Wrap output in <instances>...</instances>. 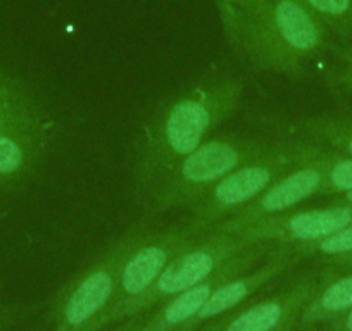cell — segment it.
<instances>
[{"label": "cell", "instance_id": "1", "mask_svg": "<svg viewBox=\"0 0 352 331\" xmlns=\"http://www.w3.org/2000/svg\"><path fill=\"white\" fill-rule=\"evenodd\" d=\"M242 95L240 78L214 74L162 104L135 140L131 176L138 197L233 116Z\"/></svg>", "mask_w": 352, "mask_h": 331}, {"label": "cell", "instance_id": "2", "mask_svg": "<svg viewBox=\"0 0 352 331\" xmlns=\"http://www.w3.org/2000/svg\"><path fill=\"white\" fill-rule=\"evenodd\" d=\"M328 36L302 0H270L261 14L240 19L228 40L256 69L300 76L327 49Z\"/></svg>", "mask_w": 352, "mask_h": 331}, {"label": "cell", "instance_id": "3", "mask_svg": "<svg viewBox=\"0 0 352 331\" xmlns=\"http://www.w3.org/2000/svg\"><path fill=\"white\" fill-rule=\"evenodd\" d=\"M270 147V141L245 135H218L204 140L142 195V205L151 214L192 209L226 174Z\"/></svg>", "mask_w": 352, "mask_h": 331}, {"label": "cell", "instance_id": "4", "mask_svg": "<svg viewBox=\"0 0 352 331\" xmlns=\"http://www.w3.org/2000/svg\"><path fill=\"white\" fill-rule=\"evenodd\" d=\"M302 140L276 141L266 152L243 162L219 180L194 207L185 225L202 236L256 201L273 181L302 161Z\"/></svg>", "mask_w": 352, "mask_h": 331}, {"label": "cell", "instance_id": "5", "mask_svg": "<svg viewBox=\"0 0 352 331\" xmlns=\"http://www.w3.org/2000/svg\"><path fill=\"white\" fill-rule=\"evenodd\" d=\"M247 243L235 233L228 231L225 226L218 225L206 235L199 236L195 242L185 247L180 254L176 255L168 268L162 271L157 282L151 290L144 293L140 299L130 304L131 309L145 306L151 300L175 297L192 286L199 285L212 275L225 261L232 255L245 249Z\"/></svg>", "mask_w": 352, "mask_h": 331}, {"label": "cell", "instance_id": "6", "mask_svg": "<svg viewBox=\"0 0 352 331\" xmlns=\"http://www.w3.org/2000/svg\"><path fill=\"white\" fill-rule=\"evenodd\" d=\"M147 222L128 228L99 262L80 276L60 304V319L67 328H80L92 321L109 304L120 286L121 269L133 247L151 229Z\"/></svg>", "mask_w": 352, "mask_h": 331}, {"label": "cell", "instance_id": "7", "mask_svg": "<svg viewBox=\"0 0 352 331\" xmlns=\"http://www.w3.org/2000/svg\"><path fill=\"white\" fill-rule=\"evenodd\" d=\"M349 225H352V204L331 202L324 207L287 211L283 214L270 216L232 233L247 243L304 245L331 235Z\"/></svg>", "mask_w": 352, "mask_h": 331}, {"label": "cell", "instance_id": "8", "mask_svg": "<svg viewBox=\"0 0 352 331\" xmlns=\"http://www.w3.org/2000/svg\"><path fill=\"white\" fill-rule=\"evenodd\" d=\"M197 238L199 236L194 235L187 225L148 229L144 238L128 254L121 269V297L128 302L140 299L147 290L154 286L169 262Z\"/></svg>", "mask_w": 352, "mask_h": 331}, {"label": "cell", "instance_id": "9", "mask_svg": "<svg viewBox=\"0 0 352 331\" xmlns=\"http://www.w3.org/2000/svg\"><path fill=\"white\" fill-rule=\"evenodd\" d=\"M302 161L299 164L294 166L292 170L282 174L276 181H273L256 201H252L242 211L219 225L225 226L228 231H235V229L259 221V219L292 211L307 198L320 195L324 181L323 171L311 155L309 141L302 140Z\"/></svg>", "mask_w": 352, "mask_h": 331}, {"label": "cell", "instance_id": "10", "mask_svg": "<svg viewBox=\"0 0 352 331\" xmlns=\"http://www.w3.org/2000/svg\"><path fill=\"white\" fill-rule=\"evenodd\" d=\"M49 131L0 128V185L25 180L47 150Z\"/></svg>", "mask_w": 352, "mask_h": 331}, {"label": "cell", "instance_id": "11", "mask_svg": "<svg viewBox=\"0 0 352 331\" xmlns=\"http://www.w3.org/2000/svg\"><path fill=\"white\" fill-rule=\"evenodd\" d=\"M309 285H300L296 292L280 299L264 300L233 317L225 331H275L309 293Z\"/></svg>", "mask_w": 352, "mask_h": 331}, {"label": "cell", "instance_id": "12", "mask_svg": "<svg viewBox=\"0 0 352 331\" xmlns=\"http://www.w3.org/2000/svg\"><path fill=\"white\" fill-rule=\"evenodd\" d=\"M299 140L352 157V116H311L294 126Z\"/></svg>", "mask_w": 352, "mask_h": 331}, {"label": "cell", "instance_id": "13", "mask_svg": "<svg viewBox=\"0 0 352 331\" xmlns=\"http://www.w3.org/2000/svg\"><path fill=\"white\" fill-rule=\"evenodd\" d=\"M311 145V155L323 171V187L320 195H340L352 192V157L338 152Z\"/></svg>", "mask_w": 352, "mask_h": 331}, {"label": "cell", "instance_id": "14", "mask_svg": "<svg viewBox=\"0 0 352 331\" xmlns=\"http://www.w3.org/2000/svg\"><path fill=\"white\" fill-rule=\"evenodd\" d=\"M352 307V273L328 283L307 310V319L338 317Z\"/></svg>", "mask_w": 352, "mask_h": 331}, {"label": "cell", "instance_id": "15", "mask_svg": "<svg viewBox=\"0 0 352 331\" xmlns=\"http://www.w3.org/2000/svg\"><path fill=\"white\" fill-rule=\"evenodd\" d=\"M331 35L352 42V0H302Z\"/></svg>", "mask_w": 352, "mask_h": 331}, {"label": "cell", "instance_id": "16", "mask_svg": "<svg viewBox=\"0 0 352 331\" xmlns=\"http://www.w3.org/2000/svg\"><path fill=\"white\" fill-rule=\"evenodd\" d=\"M292 249L294 255H323V258H331L335 261L352 254V225L331 233V235L323 236L316 242L304 243V245H289Z\"/></svg>", "mask_w": 352, "mask_h": 331}, {"label": "cell", "instance_id": "17", "mask_svg": "<svg viewBox=\"0 0 352 331\" xmlns=\"http://www.w3.org/2000/svg\"><path fill=\"white\" fill-rule=\"evenodd\" d=\"M327 81L337 92L352 95V42L337 52L333 66L327 74Z\"/></svg>", "mask_w": 352, "mask_h": 331}, {"label": "cell", "instance_id": "18", "mask_svg": "<svg viewBox=\"0 0 352 331\" xmlns=\"http://www.w3.org/2000/svg\"><path fill=\"white\" fill-rule=\"evenodd\" d=\"M230 2H232L233 9L236 11V23H239L240 19L254 18V16L261 14V12L266 9V5H268L270 0H230ZM236 23H235V26H236ZM235 26H233V30H235ZM233 30L226 36L232 35Z\"/></svg>", "mask_w": 352, "mask_h": 331}, {"label": "cell", "instance_id": "19", "mask_svg": "<svg viewBox=\"0 0 352 331\" xmlns=\"http://www.w3.org/2000/svg\"><path fill=\"white\" fill-rule=\"evenodd\" d=\"M218 5H219V11H221V19H223V25H225V32L226 35H228L236 23V11L233 9L230 0H218Z\"/></svg>", "mask_w": 352, "mask_h": 331}, {"label": "cell", "instance_id": "20", "mask_svg": "<svg viewBox=\"0 0 352 331\" xmlns=\"http://www.w3.org/2000/svg\"><path fill=\"white\" fill-rule=\"evenodd\" d=\"M338 317H340V319H338L337 330L335 331H352V307L347 312H344Z\"/></svg>", "mask_w": 352, "mask_h": 331}, {"label": "cell", "instance_id": "21", "mask_svg": "<svg viewBox=\"0 0 352 331\" xmlns=\"http://www.w3.org/2000/svg\"><path fill=\"white\" fill-rule=\"evenodd\" d=\"M333 202H342V204H352V192L337 195V198H335Z\"/></svg>", "mask_w": 352, "mask_h": 331}, {"label": "cell", "instance_id": "22", "mask_svg": "<svg viewBox=\"0 0 352 331\" xmlns=\"http://www.w3.org/2000/svg\"><path fill=\"white\" fill-rule=\"evenodd\" d=\"M335 262H338V264H345V266H352V254H349V255H345V258H342V259H338V261H335Z\"/></svg>", "mask_w": 352, "mask_h": 331}]
</instances>
